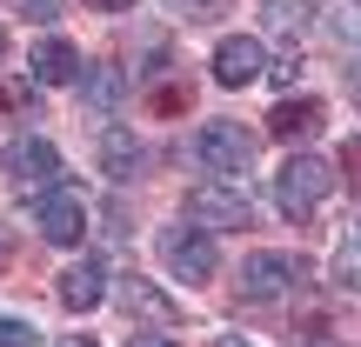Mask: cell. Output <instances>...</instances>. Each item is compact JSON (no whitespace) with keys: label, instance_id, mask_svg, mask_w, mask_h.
<instances>
[{"label":"cell","instance_id":"obj_1","mask_svg":"<svg viewBox=\"0 0 361 347\" xmlns=\"http://www.w3.org/2000/svg\"><path fill=\"white\" fill-rule=\"evenodd\" d=\"M328 187H335V168H328L322 154H288L281 174H274V201H281V214H295V220L308 214Z\"/></svg>","mask_w":361,"mask_h":347},{"label":"cell","instance_id":"obj_2","mask_svg":"<svg viewBox=\"0 0 361 347\" xmlns=\"http://www.w3.org/2000/svg\"><path fill=\"white\" fill-rule=\"evenodd\" d=\"M194 160L214 174H247L255 168V134L241 127V120H207L201 134H194Z\"/></svg>","mask_w":361,"mask_h":347},{"label":"cell","instance_id":"obj_3","mask_svg":"<svg viewBox=\"0 0 361 347\" xmlns=\"http://www.w3.org/2000/svg\"><path fill=\"white\" fill-rule=\"evenodd\" d=\"M161 267L174 281H188V287H207L214 281V241L201 227H168L161 234Z\"/></svg>","mask_w":361,"mask_h":347},{"label":"cell","instance_id":"obj_4","mask_svg":"<svg viewBox=\"0 0 361 347\" xmlns=\"http://www.w3.org/2000/svg\"><path fill=\"white\" fill-rule=\"evenodd\" d=\"M40 234H47L54 247H80V234H87V194L80 187H40Z\"/></svg>","mask_w":361,"mask_h":347},{"label":"cell","instance_id":"obj_5","mask_svg":"<svg viewBox=\"0 0 361 347\" xmlns=\"http://www.w3.org/2000/svg\"><path fill=\"white\" fill-rule=\"evenodd\" d=\"M0 168H7L13 187H54V180H61V154H54V141L27 134V141H13L7 154H0Z\"/></svg>","mask_w":361,"mask_h":347},{"label":"cell","instance_id":"obj_6","mask_svg":"<svg viewBox=\"0 0 361 347\" xmlns=\"http://www.w3.org/2000/svg\"><path fill=\"white\" fill-rule=\"evenodd\" d=\"M188 214L201 220V227H255V207H247V194H234V187H221V180H207V187H194L188 194Z\"/></svg>","mask_w":361,"mask_h":347},{"label":"cell","instance_id":"obj_7","mask_svg":"<svg viewBox=\"0 0 361 347\" xmlns=\"http://www.w3.org/2000/svg\"><path fill=\"white\" fill-rule=\"evenodd\" d=\"M54 294H61V308H67V314H94V308H101V294H107V267H101L94 254L67 260L61 281H54Z\"/></svg>","mask_w":361,"mask_h":347},{"label":"cell","instance_id":"obj_8","mask_svg":"<svg viewBox=\"0 0 361 347\" xmlns=\"http://www.w3.org/2000/svg\"><path fill=\"white\" fill-rule=\"evenodd\" d=\"M255 74H261V40L255 34H228L214 47V80L221 87H247Z\"/></svg>","mask_w":361,"mask_h":347},{"label":"cell","instance_id":"obj_9","mask_svg":"<svg viewBox=\"0 0 361 347\" xmlns=\"http://www.w3.org/2000/svg\"><path fill=\"white\" fill-rule=\"evenodd\" d=\"M322 120H328V107L314 101V94H288V101H274L268 127L281 134V141H308V134H322Z\"/></svg>","mask_w":361,"mask_h":347},{"label":"cell","instance_id":"obj_10","mask_svg":"<svg viewBox=\"0 0 361 347\" xmlns=\"http://www.w3.org/2000/svg\"><path fill=\"white\" fill-rule=\"evenodd\" d=\"M288 281H295V260L274 254V247H261V254L241 260V287H247V294H261V301H268V294H288Z\"/></svg>","mask_w":361,"mask_h":347},{"label":"cell","instance_id":"obj_11","mask_svg":"<svg viewBox=\"0 0 361 347\" xmlns=\"http://www.w3.org/2000/svg\"><path fill=\"white\" fill-rule=\"evenodd\" d=\"M27 67H34V80H40V87H67V80L80 74V53L67 47V40L40 34V40H34V53H27Z\"/></svg>","mask_w":361,"mask_h":347},{"label":"cell","instance_id":"obj_12","mask_svg":"<svg viewBox=\"0 0 361 347\" xmlns=\"http://www.w3.org/2000/svg\"><path fill=\"white\" fill-rule=\"evenodd\" d=\"M114 294H121V308H128V314H141V321H154V327H161V321H180L174 301L161 294V287H147V281H121Z\"/></svg>","mask_w":361,"mask_h":347},{"label":"cell","instance_id":"obj_13","mask_svg":"<svg viewBox=\"0 0 361 347\" xmlns=\"http://www.w3.org/2000/svg\"><path fill=\"white\" fill-rule=\"evenodd\" d=\"M101 168L114 180H134L141 174V141L134 134H101Z\"/></svg>","mask_w":361,"mask_h":347},{"label":"cell","instance_id":"obj_14","mask_svg":"<svg viewBox=\"0 0 361 347\" xmlns=\"http://www.w3.org/2000/svg\"><path fill=\"white\" fill-rule=\"evenodd\" d=\"M335 281L361 294V227H355V220L341 227V247H335Z\"/></svg>","mask_w":361,"mask_h":347},{"label":"cell","instance_id":"obj_15","mask_svg":"<svg viewBox=\"0 0 361 347\" xmlns=\"http://www.w3.org/2000/svg\"><path fill=\"white\" fill-rule=\"evenodd\" d=\"M34 107V80H0V114H20Z\"/></svg>","mask_w":361,"mask_h":347},{"label":"cell","instance_id":"obj_16","mask_svg":"<svg viewBox=\"0 0 361 347\" xmlns=\"http://www.w3.org/2000/svg\"><path fill=\"white\" fill-rule=\"evenodd\" d=\"M147 107H154V114H180V107H188V87H180V80H174V87L161 80V87H154V101H147Z\"/></svg>","mask_w":361,"mask_h":347},{"label":"cell","instance_id":"obj_17","mask_svg":"<svg viewBox=\"0 0 361 347\" xmlns=\"http://www.w3.org/2000/svg\"><path fill=\"white\" fill-rule=\"evenodd\" d=\"M61 7H67V0H13V13H27V20H40V27H47Z\"/></svg>","mask_w":361,"mask_h":347},{"label":"cell","instance_id":"obj_18","mask_svg":"<svg viewBox=\"0 0 361 347\" xmlns=\"http://www.w3.org/2000/svg\"><path fill=\"white\" fill-rule=\"evenodd\" d=\"M341 174H348V187L361 194V134H355L348 147H341Z\"/></svg>","mask_w":361,"mask_h":347},{"label":"cell","instance_id":"obj_19","mask_svg":"<svg viewBox=\"0 0 361 347\" xmlns=\"http://www.w3.org/2000/svg\"><path fill=\"white\" fill-rule=\"evenodd\" d=\"M295 74H301V53H274V67H268V80H274V87H288Z\"/></svg>","mask_w":361,"mask_h":347},{"label":"cell","instance_id":"obj_20","mask_svg":"<svg viewBox=\"0 0 361 347\" xmlns=\"http://www.w3.org/2000/svg\"><path fill=\"white\" fill-rule=\"evenodd\" d=\"M0 347H34V327L27 321H0Z\"/></svg>","mask_w":361,"mask_h":347},{"label":"cell","instance_id":"obj_21","mask_svg":"<svg viewBox=\"0 0 361 347\" xmlns=\"http://www.w3.org/2000/svg\"><path fill=\"white\" fill-rule=\"evenodd\" d=\"M7 260H13V227L0 220V274H7Z\"/></svg>","mask_w":361,"mask_h":347},{"label":"cell","instance_id":"obj_22","mask_svg":"<svg viewBox=\"0 0 361 347\" xmlns=\"http://www.w3.org/2000/svg\"><path fill=\"white\" fill-rule=\"evenodd\" d=\"M348 94H355V107H361V61L348 67Z\"/></svg>","mask_w":361,"mask_h":347},{"label":"cell","instance_id":"obj_23","mask_svg":"<svg viewBox=\"0 0 361 347\" xmlns=\"http://www.w3.org/2000/svg\"><path fill=\"white\" fill-rule=\"evenodd\" d=\"M214 347H255V341H241V334H214Z\"/></svg>","mask_w":361,"mask_h":347},{"label":"cell","instance_id":"obj_24","mask_svg":"<svg viewBox=\"0 0 361 347\" xmlns=\"http://www.w3.org/2000/svg\"><path fill=\"white\" fill-rule=\"evenodd\" d=\"M128 347H174V341H161V334H141V341H128Z\"/></svg>","mask_w":361,"mask_h":347},{"label":"cell","instance_id":"obj_25","mask_svg":"<svg viewBox=\"0 0 361 347\" xmlns=\"http://www.w3.org/2000/svg\"><path fill=\"white\" fill-rule=\"evenodd\" d=\"M94 7H101V13H114V7H128V0H94Z\"/></svg>","mask_w":361,"mask_h":347},{"label":"cell","instance_id":"obj_26","mask_svg":"<svg viewBox=\"0 0 361 347\" xmlns=\"http://www.w3.org/2000/svg\"><path fill=\"white\" fill-rule=\"evenodd\" d=\"M61 347H94V341H61Z\"/></svg>","mask_w":361,"mask_h":347},{"label":"cell","instance_id":"obj_27","mask_svg":"<svg viewBox=\"0 0 361 347\" xmlns=\"http://www.w3.org/2000/svg\"><path fill=\"white\" fill-rule=\"evenodd\" d=\"M188 7H214V0H188Z\"/></svg>","mask_w":361,"mask_h":347},{"label":"cell","instance_id":"obj_28","mask_svg":"<svg viewBox=\"0 0 361 347\" xmlns=\"http://www.w3.org/2000/svg\"><path fill=\"white\" fill-rule=\"evenodd\" d=\"M0 53H7V34H0Z\"/></svg>","mask_w":361,"mask_h":347}]
</instances>
